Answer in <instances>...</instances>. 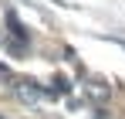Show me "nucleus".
Returning a JSON list of instances; mask_svg holds the SVG:
<instances>
[{
  "label": "nucleus",
  "mask_w": 125,
  "mask_h": 119,
  "mask_svg": "<svg viewBox=\"0 0 125 119\" xmlns=\"http://www.w3.org/2000/svg\"><path fill=\"white\" fill-rule=\"evenodd\" d=\"M88 95H91V99H108V85H105V82H91V85H88Z\"/></svg>",
  "instance_id": "obj_2"
},
{
  "label": "nucleus",
  "mask_w": 125,
  "mask_h": 119,
  "mask_svg": "<svg viewBox=\"0 0 125 119\" xmlns=\"http://www.w3.org/2000/svg\"><path fill=\"white\" fill-rule=\"evenodd\" d=\"M17 95H21L24 102H37L41 99V89H37L34 82H17Z\"/></svg>",
  "instance_id": "obj_1"
}]
</instances>
